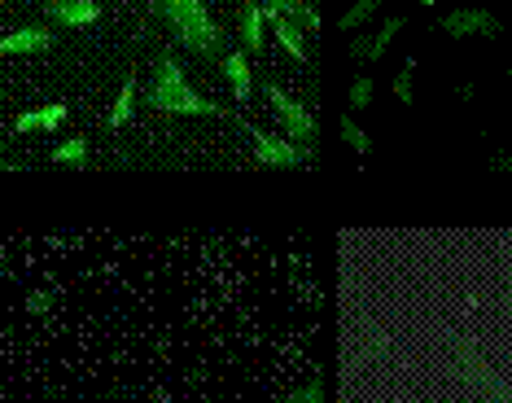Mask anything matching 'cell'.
<instances>
[{
	"label": "cell",
	"mask_w": 512,
	"mask_h": 403,
	"mask_svg": "<svg viewBox=\"0 0 512 403\" xmlns=\"http://www.w3.org/2000/svg\"><path fill=\"white\" fill-rule=\"evenodd\" d=\"M145 106L154 114H176V119H224V106H215L211 97H202L189 84L176 53L154 57V71H149V84H145Z\"/></svg>",
	"instance_id": "1"
},
{
	"label": "cell",
	"mask_w": 512,
	"mask_h": 403,
	"mask_svg": "<svg viewBox=\"0 0 512 403\" xmlns=\"http://www.w3.org/2000/svg\"><path fill=\"white\" fill-rule=\"evenodd\" d=\"M149 9L167 22V31L176 36L184 53L202 57V62H219L224 49V27L215 22L206 0H149Z\"/></svg>",
	"instance_id": "2"
},
{
	"label": "cell",
	"mask_w": 512,
	"mask_h": 403,
	"mask_svg": "<svg viewBox=\"0 0 512 403\" xmlns=\"http://www.w3.org/2000/svg\"><path fill=\"white\" fill-rule=\"evenodd\" d=\"M263 97H267V110H272V119L281 123V132L289 141L302 145V149H316V119H311L307 106H298V101L276 84H263Z\"/></svg>",
	"instance_id": "3"
},
{
	"label": "cell",
	"mask_w": 512,
	"mask_h": 403,
	"mask_svg": "<svg viewBox=\"0 0 512 403\" xmlns=\"http://www.w3.org/2000/svg\"><path fill=\"white\" fill-rule=\"evenodd\" d=\"M250 145H254V163L259 167H311L316 163V149L294 145L285 132H267V128H246Z\"/></svg>",
	"instance_id": "4"
},
{
	"label": "cell",
	"mask_w": 512,
	"mask_h": 403,
	"mask_svg": "<svg viewBox=\"0 0 512 403\" xmlns=\"http://www.w3.org/2000/svg\"><path fill=\"white\" fill-rule=\"evenodd\" d=\"M438 31L451 40H491L504 31V22H499L491 9H477V5H460L451 9V14L438 18Z\"/></svg>",
	"instance_id": "5"
},
{
	"label": "cell",
	"mask_w": 512,
	"mask_h": 403,
	"mask_svg": "<svg viewBox=\"0 0 512 403\" xmlns=\"http://www.w3.org/2000/svg\"><path fill=\"white\" fill-rule=\"evenodd\" d=\"M403 27H407V18L403 14H390L386 22H377V27H368V31H359V36H351V62H386V53H390V44L403 36Z\"/></svg>",
	"instance_id": "6"
},
{
	"label": "cell",
	"mask_w": 512,
	"mask_h": 403,
	"mask_svg": "<svg viewBox=\"0 0 512 403\" xmlns=\"http://www.w3.org/2000/svg\"><path fill=\"white\" fill-rule=\"evenodd\" d=\"M44 18H49L53 27H71V31L97 27L101 0H44Z\"/></svg>",
	"instance_id": "7"
},
{
	"label": "cell",
	"mask_w": 512,
	"mask_h": 403,
	"mask_svg": "<svg viewBox=\"0 0 512 403\" xmlns=\"http://www.w3.org/2000/svg\"><path fill=\"white\" fill-rule=\"evenodd\" d=\"M57 44V36L49 27H18L9 36H0V57H36V53H49Z\"/></svg>",
	"instance_id": "8"
},
{
	"label": "cell",
	"mask_w": 512,
	"mask_h": 403,
	"mask_svg": "<svg viewBox=\"0 0 512 403\" xmlns=\"http://www.w3.org/2000/svg\"><path fill=\"white\" fill-rule=\"evenodd\" d=\"M219 71H224L228 88H232V101H237V106H250V97H254V71H250L246 49H228L224 57H219Z\"/></svg>",
	"instance_id": "9"
},
{
	"label": "cell",
	"mask_w": 512,
	"mask_h": 403,
	"mask_svg": "<svg viewBox=\"0 0 512 403\" xmlns=\"http://www.w3.org/2000/svg\"><path fill=\"white\" fill-rule=\"evenodd\" d=\"M237 31H241V49H246L250 57H259L263 44H267V14H263L259 0H241V9H237Z\"/></svg>",
	"instance_id": "10"
},
{
	"label": "cell",
	"mask_w": 512,
	"mask_h": 403,
	"mask_svg": "<svg viewBox=\"0 0 512 403\" xmlns=\"http://www.w3.org/2000/svg\"><path fill=\"white\" fill-rule=\"evenodd\" d=\"M66 119H71V106H66V101H53V106H44V110H27V114H18V119H14V136L57 132Z\"/></svg>",
	"instance_id": "11"
},
{
	"label": "cell",
	"mask_w": 512,
	"mask_h": 403,
	"mask_svg": "<svg viewBox=\"0 0 512 403\" xmlns=\"http://www.w3.org/2000/svg\"><path fill=\"white\" fill-rule=\"evenodd\" d=\"M381 9H386V0H355V5L337 18V27H342L346 36H359V31H368V22L377 18Z\"/></svg>",
	"instance_id": "12"
},
{
	"label": "cell",
	"mask_w": 512,
	"mask_h": 403,
	"mask_svg": "<svg viewBox=\"0 0 512 403\" xmlns=\"http://www.w3.org/2000/svg\"><path fill=\"white\" fill-rule=\"evenodd\" d=\"M136 75H123V84H119V97H114V106H110V128H127V123L136 119Z\"/></svg>",
	"instance_id": "13"
},
{
	"label": "cell",
	"mask_w": 512,
	"mask_h": 403,
	"mask_svg": "<svg viewBox=\"0 0 512 403\" xmlns=\"http://www.w3.org/2000/svg\"><path fill=\"white\" fill-rule=\"evenodd\" d=\"M49 163L53 167H88V141L84 136H66L49 149Z\"/></svg>",
	"instance_id": "14"
},
{
	"label": "cell",
	"mask_w": 512,
	"mask_h": 403,
	"mask_svg": "<svg viewBox=\"0 0 512 403\" xmlns=\"http://www.w3.org/2000/svg\"><path fill=\"white\" fill-rule=\"evenodd\" d=\"M267 27L276 31V44L289 53V62H307V49H302V40H298V27H294V18H272Z\"/></svg>",
	"instance_id": "15"
},
{
	"label": "cell",
	"mask_w": 512,
	"mask_h": 403,
	"mask_svg": "<svg viewBox=\"0 0 512 403\" xmlns=\"http://www.w3.org/2000/svg\"><path fill=\"white\" fill-rule=\"evenodd\" d=\"M337 132H342V145L351 149L355 158H368V154H372V136H368L364 128H359L351 114H342V119H337Z\"/></svg>",
	"instance_id": "16"
},
{
	"label": "cell",
	"mask_w": 512,
	"mask_h": 403,
	"mask_svg": "<svg viewBox=\"0 0 512 403\" xmlns=\"http://www.w3.org/2000/svg\"><path fill=\"white\" fill-rule=\"evenodd\" d=\"M267 403H329V382H324V377H311V382H302V386L289 390V395L267 399Z\"/></svg>",
	"instance_id": "17"
},
{
	"label": "cell",
	"mask_w": 512,
	"mask_h": 403,
	"mask_svg": "<svg viewBox=\"0 0 512 403\" xmlns=\"http://www.w3.org/2000/svg\"><path fill=\"white\" fill-rule=\"evenodd\" d=\"M346 101H351V110L359 114V110H368L372 101H377V79L372 75H355L351 79V88H346Z\"/></svg>",
	"instance_id": "18"
},
{
	"label": "cell",
	"mask_w": 512,
	"mask_h": 403,
	"mask_svg": "<svg viewBox=\"0 0 512 403\" xmlns=\"http://www.w3.org/2000/svg\"><path fill=\"white\" fill-rule=\"evenodd\" d=\"M390 92H394V101H399V106H416V66L407 62L399 75L390 79Z\"/></svg>",
	"instance_id": "19"
},
{
	"label": "cell",
	"mask_w": 512,
	"mask_h": 403,
	"mask_svg": "<svg viewBox=\"0 0 512 403\" xmlns=\"http://www.w3.org/2000/svg\"><path fill=\"white\" fill-rule=\"evenodd\" d=\"M508 5H512V0H508Z\"/></svg>",
	"instance_id": "20"
}]
</instances>
